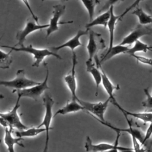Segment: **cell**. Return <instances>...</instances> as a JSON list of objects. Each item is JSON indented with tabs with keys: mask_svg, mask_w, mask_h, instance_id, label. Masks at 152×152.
Instances as JSON below:
<instances>
[{
	"mask_svg": "<svg viewBox=\"0 0 152 152\" xmlns=\"http://www.w3.org/2000/svg\"><path fill=\"white\" fill-rule=\"evenodd\" d=\"M40 83V82L28 78L25 75L24 69H18L16 72L15 78L11 80H0V86L12 88V93L37 85Z\"/></svg>",
	"mask_w": 152,
	"mask_h": 152,
	"instance_id": "obj_3",
	"label": "cell"
},
{
	"mask_svg": "<svg viewBox=\"0 0 152 152\" xmlns=\"http://www.w3.org/2000/svg\"><path fill=\"white\" fill-rule=\"evenodd\" d=\"M45 132V129L43 128L33 127L28 128L26 129L21 131H17L15 132V135L17 137L24 138V137H34L37 136L39 134Z\"/></svg>",
	"mask_w": 152,
	"mask_h": 152,
	"instance_id": "obj_23",
	"label": "cell"
},
{
	"mask_svg": "<svg viewBox=\"0 0 152 152\" xmlns=\"http://www.w3.org/2000/svg\"><path fill=\"white\" fill-rule=\"evenodd\" d=\"M94 59H95V61H96V63L97 66L99 68V69L101 71V74H102V83H101L102 84L103 87L104 88L106 92L108 94V96H109L108 97L110 99V100L115 99L114 97V91L115 90H118V88H119V87L114 86L113 84V83L111 82L110 80L107 77L106 72L102 68V67L101 66V64L100 62V60H99L97 55H96L94 56Z\"/></svg>",
	"mask_w": 152,
	"mask_h": 152,
	"instance_id": "obj_14",
	"label": "cell"
},
{
	"mask_svg": "<svg viewBox=\"0 0 152 152\" xmlns=\"http://www.w3.org/2000/svg\"><path fill=\"white\" fill-rule=\"evenodd\" d=\"M113 8L114 7L112 6L109 8L110 11V17L107 25V27L109 30V45L108 50L110 49L114 46L113 43H114L115 27H116L117 21L120 20V15H116L115 14Z\"/></svg>",
	"mask_w": 152,
	"mask_h": 152,
	"instance_id": "obj_19",
	"label": "cell"
},
{
	"mask_svg": "<svg viewBox=\"0 0 152 152\" xmlns=\"http://www.w3.org/2000/svg\"><path fill=\"white\" fill-rule=\"evenodd\" d=\"M131 139L132 142V150L134 152H145L146 149L142 147V145L140 142V141L137 140V138L134 136L131 135Z\"/></svg>",
	"mask_w": 152,
	"mask_h": 152,
	"instance_id": "obj_29",
	"label": "cell"
},
{
	"mask_svg": "<svg viewBox=\"0 0 152 152\" xmlns=\"http://www.w3.org/2000/svg\"><path fill=\"white\" fill-rule=\"evenodd\" d=\"M152 28L147 27L145 26L139 25L135 28H134L130 33L125 36L120 45L127 46L134 43L135 41L139 40V39L145 35H151Z\"/></svg>",
	"mask_w": 152,
	"mask_h": 152,
	"instance_id": "obj_11",
	"label": "cell"
},
{
	"mask_svg": "<svg viewBox=\"0 0 152 152\" xmlns=\"http://www.w3.org/2000/svg\"><path fill=\"white\" fill-rule=\"evenodd\" d=\"M112 103L115 105L122 113L123 115H126L127 116H131L137 119H140L144 122H150L152 121V112H131L128 111L124 109L116 100V99L110 100Z\"/></svg>",
	"mask_w": 152,
	"mask_h": 152,
	"instance_id": "obj_15",
	"label": "cell"
},
{
	"mask_svg": "<svg viewBox=\"0 0 152 152\" xmlns=\"http://www.w3.org/2000/svg\"><path fill=\"white\" fill-rule=\"evenodd\" d=\"M124 116H125V118L127 121V123L128 124V127L127 128H120L116 127V126H113V125H112L111 124L107 122L106 121H105V122L99 121V122L100 123H101L102 125L109 128L110 129L113 130L115 132H124L129 134L131 136V135L135 136L137 138V140L140 141L141 144L142 145L144 134H143V132H142V131L141 130H140L139 129H137V128L132 127L131 122L128 120V116H127L126 115H124Z\"/></svg>",
	"mask_w": 152,
	"mask_h": 152,
	"instance_id": "obj_12",
	"label": "cell"
},
{
	"mask_svg": "<svg viewBox=\"0 0 152 152\" xmlns=\"http://www.w3.org/2000/svg\"><path fill=\"white\" fill-rule=\"evenodd\" d=\"M44 66L46 68V76L43 81V82L40 83V84L30 87L28 88L20 90H17L14 91V93H16L17 94V96L20 97L21 98L22 97H28L33 99L35 100H37L40 96L47 90H49L50 88L48 86V81L49 78V68L48 66L47 65V64L44 62L43 63Z\"/></svg>",
	"mask_w": 152,
	"mask_h": 152,
	"instance_id": "obj_4",
	"label": "cell"
},
{
	"mask_svg": "<svg viewBox=\"0 0 152 152\" xmlns=\"http://www.w3.org/2000/svg\"><path fill=\"white\" fill-rule=\"evenodd\" d=\"M151 48V47L149 46L146 43L141 42L139 39V40H137V41H135L134 46L132 48H129V49L128 50V51L126 52V53H127L131 56L132 54H135L137 52H146L147 51L150 50Z\"/></svg>",
	"mask_w": 152,
	"mask_h": 152,
	"instance_id": "obj_25",
	"label": "cell"
},
{
	"mask_svg": "<svg viewBox=\"0 0 152 152\" xmlns=\"http://www.w3.org/2000/svg\"><path fill=\"white\" fill-rule=\"evenodd\" d=\"M116 137L114 144H109L107 142H100L94 144L92 142L90 137L87 136L84 145V148L87 152H106L110 151L119 146V139L121 135V132H116Z\"/></svg>",
	"mask_w": 152,
	"mask_h": 152,
	"instance_id": "obj_8",
	"label": "cell"
},
{
	"mask_svg": "<svg viewBox=\"0 0 152 152\" xmlns=\"http://www.w3.org/2000/svg\"><path fill=\"white\" fill-rule=\"evenodd\" d=\"M148 112H152V109H151V110H148Z\"/></svg>",
	"mask_w": 152,
	"mask_h": 152,
	"instance_id": "obj_37",
	"label": "cell"
},
{
	"mask_svg": "<svg viewBox=\"0 0 152 152\" xmlns=\"http://www.w3.org/2000/svg\"><path fill=\"white\" fill-rule=\"evenodd\" d=\"M144 0H135V1L131 4L128 7H127L125 10L120 15V20H121L124 17H125L130 11L134 10L135 8H136L139 4L142 1Z\"/></svg>",
	"mask_w": 152,
	"mask_h": 152,
	"instance_id": "obj_31",
	"label": "cell"
},
{
	"mask_svg": "<svg viewBox=\"0 0 152 152\" xmlns=\"http://www.w3.org/2000/svg\"><path fill=\"white\" fill-rule=\"evenodd\" d=\"M1 98H3V96L2 94H0V99H1Z\"/></svg>",
	"mask_w": 152,
	"mask_h": 152,
	"instance_id": "obj_36",
	"label": "cell"
},
{
	"mask_svg": "<svg viewBox=\"0 0 152 152\" xmlns=\"http://www.w3.org/2000/svg\"><path fill=\"white\" fill-rule=\"evenodd\" d=\"M120 150L122 152H134L132 148H127V147H124L121 146H118L110 151H106V152H118V151Z\"/></svg>",
	"mask_w": 152,
	"mask_h": 152,
	"instance_id": "obj_35",
	"label": "cell"
},
{
	"mask_svg": "<svg viewBox=\"0 0 152 152\" xmlns=\"http://www.w3.org/2000/svg\"><path fill=\"white\" fill-rule=\"evenodd\" d=\"M144 92L146 96V99L142 102V105L143 107L151 110L152 109V95L149 92L148 88H144Z\"/></svg>",
	"mask_w": 152,
	"mask_h": 152,
	"instance_id": "obj_28",
	"label": "cell"
},
{
	"mask_svg": "<svg viewBox=\"0 0 152 152\" xmlns=\"http://www.w3.org/2000/svg\"><path fill=\"white\" fill-rule=\"evenodd\" d=\"M42 1H45V0H42ZM63 1H68V0H63Z\"/></svg>",
	"mask_w": 152,
	"mask_h": 152,
	"instance_id": "obj_38",
	"label": "cell"
},
{
	"mask_svg": "<svg viewBox=\"0 0 152 152\" xmlns=\"http://www.w3.org/2000/svg\"><path fill=\"white\" fill-rule=\"evenodd\" d=\"M151 135H152V121L150 122L148 127L145 133L144 134V137L143 141L142 143V145H144L145 144V142H147V141L150 138Z\"/></svg>",
	"mask_w": 152,
	"mask_h": 152,
	"instance_id": "obj_33",
	"label": "cell"
},
{
	"mask_svg": "<svg viewBox=\"0 0 152 152\" xmlns=\"http://www.w3.org/2000/svg\"><path fill=\"white\" fill-rule=\"evenodd\" d=\"M0 46L10 48L11 49V50H14L16 52H23L33 55V58L34 59V61L32 64V66L33 67H39L40 63L43 61L44 59L49 56H53L57 59H62V58L56 52H53L52 50H50L48 49L34 48L31 45H30L27 46L23 45L18 48H17L16 46H10L7 45H1Z\"/></svg>",
	"mask_w": 152,
	"mask_h": 152,
	"instance_id": "obj_1",
	"label": "cell"
},
{
	"mask_svg": "<svg viewBox=\"0 0 152 152\" xmlns=\"http://www.w3.org/2000/svg\"><path fill=\"white\" fill-rule=\"evenodd\" d=\"M21 98L17 96L16 102L13 107L7 112H0V116L4 119L8 123L11 129L15 128L18 131L24 130L28 128L21 121L18 113V110L20 107V101Z\"/></svg>",
	"mask_w": 152,
	"mask_h": 152,
	"instance_id": "obj_6",
	"label": "cell"
},
{
	"mask_svg": "<svg viewBox=\"0 0 152 152\" xmlns=\"http://www.w3.org/2000/svg\"><path fill=\"white\" fill-rule=\"evenodd\" d=\"M43 104L45 109V115L41 124L37 126L39 128L44 127L45 129V146L42 152H48L49 148V132L53 128L50 127L53 115V107L55 103V101L52 97L49 94H46L43 98Z\"/></svg>",
	"mask_w": 152,
	"mask_h": 152,
	"instance_id": "obj_2",
	"label": "cell"
},
{
	"mask_svg": "<svg viewBox=\"0 0 152 152\" xmlns=\"http://www.w3.org/2000/svg\"><path fill=\"white\" fill-rule=\"evenodd\" d=\"M78 99H71V100L68 101L64 106L58 109L55 112L53 117H55L58 115H65L70 113L77 112L80 110H84L83 106L78 101Z\"/></svg>",
	"mask_w": 152,
	"mask_h": 152,
	"instance_id": "obj_16",
	"label": "cell"
},
{
	"mask_svg": "<svg viewBox=\"0 0 152 152\" xmlns=\"http://www.w3.org/2000/svg\"><path fill=\"white\" fill-rule=\"evenodd\" d=\"M128 49L129 48L127 46L121 45L120 44L113 46L110 49L107 50L106 54L100 61V62L102 64V62H105L118 55H119L121 53H126Z\"/></svg>",
	"mask_w": 152,
	"mask_h": 152,
	"instance_id": "obj_22",
	"label": "cell"
},
{
	"mask_svg": "<svg viewBox=\"0 0 152 152\" xmlns=\"http://www.w3.org/2000/svg\"><path fill=\"white\" fill-rule=\"evenodd\" d=\"M53 11L52 16L50 19L49 27L46 28V37H48L52 33L59 30V25L64 23L59 22V19L61 16L65 13V5L62 4H57L53 7Z\"/></svg>",
	"mask_w": 152,
	"mask_h": 152,
	"instance_id": "obj_10",
	"label": "cell"
},
{
	"mask_svg": "<svg viewBox=\"0 0 152 152\" xmlns=\"http://www.w3.org/2000/svg\"><path fill=\"white\" fill-rule=\"evenodd\" d=\"M86 70L87 72H89L92 77L94 79L95 84H96V96H97L98 94V90L100 84L102 83V74L101 71L99 69V68L97 66V65H96L93 61L87 59L86 62Z\"/></svg>",
	"mask_w": 152,
	"mask_h": 152,
	"instance_id": "obj_18",
	"label": "cell"
},
{
	"mask_svg": "<svg viewBox=\"0 0 152 152\" xmlns=\"http://www.w3.org/2000/svg\"><path fill=\"white\" fill-rule=\"evenodd\" d=\"M110 17V10L104 11L102 14L98 15L95 18L93 19L91 21L86 25V28L87 29H90L91 27L97 26H102L104 27H106L107 23L109 20Z\"/></svg>",
	"mask_w": 152,
	"mask_h": 152,
	"instance_id": "obj_21",
	"label": "cell"
},
{
	"mask_svg": "<svg viewBox=\"0 0 152 152\" xmlns=\"http://www.w3.org/2000/svg\"><path fill=\"white\" fill-rule=\"evenodd\" d=\"M79 103L83 106L84 110L87 111L92 116L98 121L105 122L104 114L108 107L110 99L108 97L104 102H90L78 99Z\"/></svg>",
	"mask_w": 152,
	"mask_h": 152,
	"instance_id": "obj_5",
	"label": "cell"
},
{
	"mask_svg": "<svg viewBox=\"0 0 152 152\" xmlns=\"http://www.w3.org/2000/svg\"><path fill=\"white\" fill-rule=\"evenodd\" d=\"M48 27L49 24H39L33 18V17L28 18L26 22L24 28L18 31L16 34V39L18 42L16 46H18L20 47L24 45V42L27 36L36 31L47 28Z\"/></svg>",
	"mask_w": 152,
	"mask_h": 152,
	"instance_id": "obj_7",
	"label": "cell"
},
{
	"mask_svg": "<svg viewBox=\"0 0 152 152\" xmlns=\"http://www.w3.org/2000/svg\"><path fill=\"white\" fill-rule=\"evenodd\" d=\"M151 95H152V93H151Z\"/></svg>",
	"mask_w": 152,
	"mask_h": 152,
	"instance_id": "obj_39",
	"label": "cell"
},
{
	"mask_svg": "<svg viewBox=\"0 0 152 152\" xmlns=\"http://www.w3.org/2000/svg\"><path fill=\"white\" fill-rule=\"evenodd\" d=\"M11 51L6 53L0 49V68L8 69L12 62V59L11 56Z\"/></svg>",
	"mask_w": 152,
	"mask_h": 152,
	"instance_id": "obj_27",
	"label": "cell"
},
{
	"mask_svg": "<svg viewBox=\"0 0 152 152\" xmlns=\"http://www.w3.org/2000/svg\"><path fill=\"white\" fill-rule=\"evenodd\" d=\"M88 34V29H86V30H80L77 31V33L74 37H72L71 39H70L66 42H65L58 46L52 47V50L53 52L56 53L58 51H59V50H61L62 49L68 48L71 50L72 53L74 52V50L77 47L83 45L80 42L81 37H82L83 36H84V35H87Z\"/></svg>",
	"mask_w": 152,
	"mask_h": 152,
	"instance_id": "obj_13",
	"label": "cell"
},
{
	"mask_svg": "<svg viewBox=\"0 0 152 152\" xmlns=\"http://www.w3.org/2000/svg\"><path fill=\"white\" fill-rule=\"evenodd\" d=\"M78 64L77 57L75 52L72 53V66L70 72L64 77V81L71 94V99H78L77 96L76 66Z\"/></svg>",
	"mask_w": 152,
	"mask_h": 152,
	"instance_id": "obj_9",
	"label": "cell"
},
{
	"mask_svg": "<svg viewBox=\"0 0 152 152\" xmlns=\"http://www.w3.org/2000/svg\"><path fill=\"white\" fill-rule=\"evenodd\" d=\"M23 3L24 4L26 5V7L27 8L28 10L29 11L31 15V17H33V18L37 22L39 23V20H38V17L36 15V14H34V13L33 12L31 8V6H30V4L28 2V0H21Z\"/></svg>",
	"mask_w": 152,
	"mask_h": 152,
	"instance_id": "obj_34",
	"label": "cell"
},
{
	"mask_svg": "<svg viewBox=\"0 0 152 152\" xmlns=\"http://www.w3.org/2000/svg\"><path fill=\"white\" fill-rule=\"evenodd\" d=\"M124 0H106L104 5H103V7L101 8V10L99 11V12H102V11H106L109 10V8L113 6L115 4L121 1H122Z\"/></svg>",
	"mask_w": 152,
	"mask_h": 152,
	"instance_id": "obj_32",
	"label": "cell"
},
{
	"mask_svg": "<svg viewBox=\"0 0 152 152\" xmlns=\"http://www.w3.org/2000/svg\"><path fill=\"white\" fill-rule=\"evenodd\" d=\"M87 11L90 21L93 19L95 8L96 6L100 4V0H80Z\"/></svg>",
	"mask_w": 152,
	"mask_h": 152,
	"instance_id": "obj_26",
	"label": "cell"
},
{
	"mask_svg": "<svg viewBox=\"0 0 152 152\" xmlns=\"http://www.w3.org/2000/svg\"><path fill=\"white\" fill-rule=\"evenodd\" d=\"M132 14L137 16L140 25L145 26L152 23V17L145 12L141 8H136L132 12Z\"/></svg>",
	"mask_w": 152,
	"mask_h": 152,
	"instance_id": "obj_24",
	"label": "cell"
},
{
	"mask_svg": "<svg viewBox=\"0 0 152 152\" xmlns=\"http://www.w3.org/2000/svg\"><path fill=\"white\" fill-rule=\"evenodd\" d=\"M131 56H132L133 58H134L137 61H138L142 64L152 66V59H151V58L140 56V55H137L136 53L132 54Z\"/></svg>",
	"mask_w": 152,
	"mask_h": 152,
	"instance_id": "obj_30",
	"label": "cell"
},
{
	"mask_svg": "<svg viewBox=\"0 0 152 152\" xmlns=\"http://www.w3.org/2000/svg\"><path fill=\"white\" fill-rule=\"evenodd\" d=\"M23 140L22 138L14 137L12 135V129L10 128H4V142L5 144L8 152H15V145H18L24 147V145L20 142Z\"/></svg>",
	"mask_w": 152,
	"mask_h": 152,
	"instance_id": "obj_17",
	"label": "cell"
},
{
	"mask_svg": "<svg viewBox=\"0 0 152 152\" xmlns=\"http://www.w3.org/2000/svg\"><path fill=\"white\" fill-rule=\"evenodd\" d=\"M88 41L87 45V50L88 54V60L93 61V58L96 55L98 50V44L97 43V33L93 30L88 29Z\"/></svg>",
	"mask_w": 152,
	"mask_h": 152,
	"instance_id": "obj_20",
	"label": "cell"
}]
</instances>
